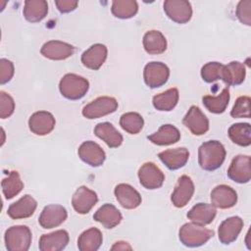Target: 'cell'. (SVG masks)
Returning a JSON list of instances; mask_svg holds the SVG:
<instances>
[{"instance_id": "cell-38", "label": "cell", "mask_w": 251, "mask_h": 251, "mask_svg": "<svg viewBox=\"0 0 251 251\" xmlns=\"http://www.w3.org/2000/svg\"><path fill=\"white\" fill-rule=\"evenodd\" d=\"M224 65L219 62H209L201 69V77L207 83H212L222 77Z\"/></svg>"}, {"instance_id": "cell-9", "label": "cell", "mask_w": 251, "mask_h": 251, "mask_svg": "<svg viewBox=\"0 0 251 251\" xmlns=\"http://www.w3.org/2000/svg\"><path fill=\"white\" fill-rule=\"evenodd\" d=\"M251 159L248 155L235 156L227 170V176L237 183H247L251 178Z\"/></svg>"}, {"instance_id": "cell-39", "label": "cell", "mask_w": 251, "mask_h": 251, "mask_svg": "<svg viewBox=\"0 0 251 251\" xmlns=\"http://www.w3.org/2000/svg\"><path fill=\"white\" fill-rule=\"evenodd\" d=\"M250 97L249 96H239L230 111V116L234 119L250 118Z\"/></svg>"}, {"instance_id": "cell-34", "label": "cell", "mask_w": 251, "mask_h": 251, "mask_svg": "<svg viewBox=\"0 0 251 251\" xmlns=\"http://www.w3.org/2000/svg\"><path fill=\"white\" fill-rule=\"evenodd\" d=\"M179 93L177 88H170L165 92L157 94L153 97L152 103L158 111H172L178 102Z\"/></svg>"}, {"instance_id": "cell-20", "label": "cell", "mask_w": 251, "mask_h": 251, "mask_svg": "<svg viewBox=\"0 0 251 251\" xmlns=\"http://www.w3.org/2000/svg\"><path fill=\"white\" fill-rule=\"evenodd\" d=\"M117 201L120 205L128 210L137 208L141 204V195L139 192L127 183H120L114 190Z\"/></svg>"}, {"instance_id": "cell-10", "label": "cell", "mask_w": 251, "mask_h": 251, "mask_svg": "<svg viewBox=\"0 0 251 251\" xmlns=\"http://www.w3.org/2000/svg\"><path fill=\"white\" fill-rule=\"evenodd\" d=\"M68 217V212L65 207L58 204H50L43 208L38 223L43 228H53L61 226Z\"/></svg>"}, {"instance_id": "cell-23", "label": "cell", "mask_w": 251, "mask_h": 251, "mask_svg": "<svg viewBox=\"0 0 251 251\" xmlns=\"http://www.w3.org/2000/svg\"><path fill=\"white\" fill-rule=\"evenodd\" d=\"M158 157L169 170L176 171L185 166L189 159V152L184 147H178L162 151Z\"/></svg>"}, {"instance_id": "cell-8", "label": "cell", "mask_w": 251, "mask_h": 251, "mask_svg": "<svg viewBox=\"0 0 251 251\" xmlns=\"http://www.w3.org/2000/svg\"><path fill=\"white\" fill-rule=\"evenodd\" d=\"M138 178L144 188L153 190L163 185L165 175L154 163L146 162L138 170Z\"/></svg>"}, {"instance_id": "cell-14", "label": "cell", "mask_w": 251, "mask_h": 251, "mask_svg": "<svg viewBox=\"0 0 251 251\" xmlns=\"http://www.w3.org/2000/svg\"><path fill=\"white\" fill-rule=\"evenodd\" d=\"M75 51V48L72 44L60 40L47 41L42 45L40 49V53L43 57L54 61L68 59L74 55Z\"/></svg>"}, {"instance_id": "cell-35", "label": "cell", "mask_w": 251, "mask_h": 251, "mask_svg": "<svg viewBox=\"0 0 251 251\" xmlns=\"http://www.w3.org/2000/svg\"><path fill=\"white\" fill-rule=\"evenodd\" d=\"M138 11L137 2L134 0H115L112 2L111 12L118 19H130Z\"/></svg>"}, {"instance_id": "cell-43", "label": "cell", "mask_w": 251, "mask_h": 251, "mask_svg": "<svg viewBox=\"0 0 251 251\" xmlns=\"http://www.w3.org/2000/svg\"><path fill=\"white\" fill-rule=\"evenodd\" d=\"M57 9L61 13H70L76 9L78 2L73 0H57L55 1Z\"/></svg>"}, {"instance_id": "cell-17", "label": "cell", "mask_w": 251, "mask_h": 251, "mask_svg": "<svg viewBox=\"0 0 251 251\" xmlns=\"http://www.w3.org/2000/svg\"><path fill=\"white\" fill-rule=\"evenodd\" d=\"M243 227V220L240 217L233 216L226 219L219 226L218 237L221 243L230 244L236 240Z\"/></svg>"}, {"instance_id": "cell-15", "label": "cell", "mask_w": 251, "mask_h": 251, "mask_svg": "<svg viewBox=\"0 0 251 251\" xmlns=\"http://www.w3.org/2000/svg\"><path fill=\"white\" fill-rule=\"evenodd\" d=\"M77 154L84 163L94 168L103 165L106 159V154L101 146L91 140L82 142L78 147Z\"/></svg>"}, {"instance_id": "cell-5", "label": "cell", "mask_w": 251, "mask_h": 251, "mask_svg": "<svg viewBox=\"0 0 251 251\" xmlns=\"http://www.w3.org/2000/svg\"><path fill=\"white\" fill-rule=\"evenodd\" d=\"M118 109V101L114 97L101 96L82 108V116L89 120L98 119L114 113Z\"/></svg>"}, {"instance_id": "cell-36", "label": "cell", "mask_w": 251, "mask_h": 251, "mask_svg": "<svg viewBox=\"0 0 251 251\" xmlns=\"http://www.w3.org/2000/svg\"><path fill=\"white\" fill-rule=\"evenodd\" d=\"M2 191L6 199H12L17 196L24 188V182L17 171H12L9 176L3 178L1 182Z\"/></svg>"}, {"instance_id": "cell-16", "label": "cell", "mask_w": 251, "mask_h": 251, "mask_svg": "<svg viewBox=\"0 0 251 251\" xmlns=\"http://www.w3.org/2000/svg\"><path fill=\"white\" fill-rule=\"evenodd\" d=\"M55 118L47 111H38L33 113L28 119L29 130L36 135L49 134L55 127Z\"/></svg>"}, {"instance_id": "cell-32", "label": "cell", "mask_w": 251, "mask_h": 251, "mask_svg": "<svg viewBox=\"0 0 251 251\" xmlns=\"http://www.w3.org/2000/svg\"><path fill=\"white\" fill-rule=\"evenodd\" d=\"M229 101L228 86L225 87L217 96L206 95L202 97V103L205 108L213 114H222L226 111Z\"/></svg>"}, {"instance_id": "cell-11", "label": "cell", "mask_w": 251, "mask_h": 251, "mask_svg": "<svg viewBox=\"0 0 251 251\" xmlns=\"http://www.w3.org/2000/svg\"><path fill=\"white\" fill-rule=\"evenodd\" d=\"M182 124L194 135H203L209 129V120L199 107L193 105L182 120Z\"/></svg>"}, {"instance_id": "cell-19", "label": "cell", "mask_w": 251, "mask_h": 251, "mask_svg": "<svg viewBox=\"0 0 251 251\" xmlns=\"http://www.w3.org/2000/svg\"><path fill=\"white\" fill-rule=\"evenodd\" d=\"M108 55V49L104 44L95 43L85 50L81 55V63L87 69L99 70L105 63Z\"/></svg>"}, {"instance_id": "cell-2", "label": "cell", "mask_w": 251, "mask_h": 251, "mask_svg": "<svg viewBox=\"0 0 251 251\" xmlns=\"http://www.w3.org/2000/svg\"><path fill=\"white\" fill-rule=\"evenodd\" d=\"M214 236V230L195 223H187L180 226L178 238L187 247H199L204 245Z\"/></svg>"}, {"instance_id": "cell-29", "label": "cell", "mask_w": 251, "mask_h": 251, "mask_svg": "<svg viewBox=\"0 0 251 251\" xmlns=\"http://www.w3.org/2000/svg\"><path fill=\"white\" fill-rule=\"evenodd\" d=\"M48 13V3L45 0H25L23 10L25 19L29 23L42 21Z\"/></svg>"}, {"instance_id": "cell-22", "label": "cell", "mask_w": 251, "mask_h": 251, "mask_svg": "<svg viewBox=\"0 0 251 251\" xmlns=\"http://www.w3.org/2000/svg\"><path fill=\"white\" fill-rule=\"evenodd\" d=\"M70 240L67 230L59 229L47 234L41 235L39 238L38 248L41 251H61L65 249Z\"/></svg>"}, {"instance_id": "cell-31", "label": "cell", "mask_w": 251, "mask_h": 251, "mask_svg": "<svg viewBox=\"0 0 251 251\" xmlns=\"http://www.w3.org/2000/svg\"><path fill=\"white\" fill-rule=\"evenodd\" d=\"M143 47L148 54H162L167 49L166 37L159 30H149L143 36Z\"/></svg>"}, {"instance_id": "cell-24", "label": "cell", "mask_w": 251, "mask_h": 251, "mask_svg": "<svg viewBox=\"0 0 251 251\" xmlns=\"http://www.w3.org/2000/svg\"><path fill=\"white\" fill-rule=\"evenodd\" d=\"M93 219L105 228H113L122 222V214L113 204L102 205L93 215Z\"/></svg>"}, {"instance_id": "cell-27", "label": "cell", "mask_w": 251, "mask_h": 251, "mask_svg": "<svg viewBox=\"0 0 251 251\" xmlns=\"http://www.w3.org/2000/svg\"><path fill=\"white\" fill-rule=\"evenodd\" d=\"M246 75V69L244 64L238 61H232L227 65H224L221 79L227 85L236 86L241 84Z\"/></svg>"}, {"instance_id": "cell-30", "label": "cell", "mask_w": 251, "mask_h": 251, "mask_svg": "<svg viewBox=\"0 0 251 251\" xmlns=\"http://www.w3.org/2000/svg\"><path fill=\"white\" fill-rule=\"evenodd\" d=\"M103 236L100 229L90 227L77 238V248L80 251H96L102 245Z\"/></svg>"}, {"instance_id": "cell-37", "label": "cell", "mask_w": 251, "mask_h": 251, "mask_svg": "<svg viewBox=\"0 0 251 251\" xmlns=\"http://www.w3.org/2000/svg\"><path fill=\"white\" fill-rule=\"evenodd\" d=\"M120 126L127 133L137 134L143 128L144 120L138 113L128 112L121 116Z\"/></svg>"}, {"instance_id": "cell-44", "label": "cell", "mask_w": 251, "mask_h": 251, "mask_svg": "<svg viewBox=\"0 0 251 251\" xmlns=\"http://www.w3.org/2000/svg\"><path fill=\"white\" fill-rule=\"evenodd\" d=\"M131 250V246L126 241H117L112 247L111 250Z\"/></svg>"}, {"instance_id": "cell-4", "label": "cell", "mask_w": 251, "mask_h": 251, "mask_svg": "<svg viewBox=\"0 0 251 251\" xmlns=\"http://www.w3.org/2000/svg\"><path fill=\"white\" fill-rule=\"evenodd\" d=\"M4 240L9 251H27L31 244V230L26 226H13L5 231Z\"/></svg>"}, {"instance_id": "cell-41", "label": "cell", "mask_w": 251, "mask_h": 251, "mask_svg": "<svg viewBox=\"0 0 251 251\" xmlns=\"http://www.w3.org/2000/svg\"><path fill=\"white\" fill-rule=\"evenodd\" d=\"M236 17L239 22L246 25H251V1H239L236 7Z\"/></svg>"}, {"instance_id": "cell-7", "label": "cell", "mask_w": 251, "mask_h": 251, "mask_svg": "<svg viewBox=\"0 0 251 251\" xmlns=\"http://www.w3.org/2000/svg\"><path fill=\"white\" fill-rule=\"evenodd\" d=\"M164 12L170 20L176 24H186L192 17L191 4L186 0H166Z\"/></svg>"}, {"instance_id": "cell-6", "label": "cell", "mask_w": 251, "mask_h": 251, "mask_svg": "<svg viewBox=\"0 0 251 251\" xmlns=\"http://www.w3.org/2000/svg\"><path fill=\"white\" fill-rule=\"evenodd\" d=\"M170 76V69L162 62H150L146 64L143 71L145 84L150 88L164 85Z\"/></svg>"}, {"instance_id": "cell-18", "label": "cell", "mask_w": 251, "mask_h": 251, "mask_svg": "<svg viewBox=\"0 0 251 251\" xmlns=\"http://www.w3.org/2000/svg\"><path fill=\"white\" fill-rule=\"evenodd\" d=\"M237 202L236 191L226 184L217 185L211 192V204L216 208L229 209Z\"/></svg>"}, {"instance_id": "cell-1", "label": "cell", "mask_w": 251, "mask_h": 251, "mask_svg": "<svg viewBox=\"0 0 251 251\" xmlns=\"http://www.w3.org/2000/svg\"><path fill=\"white\" fill-rule=\"evenodd\" d=\"M226 154V149L220 141L209 140L198 148V163L204 171L212 172L223 165Z\"/></svg>"}, {"instance_id": "cell-28", "label": "cell", "mask_w": 251, "mask_h": 251, "mask_svg": "<svg viewBox=\"0 0 251 251\" xmlns=\"http://www.w3.org/2000/svg\"><path fill=\"white\" fill-rule=\"evenodd\" d=\"M148 140L156 145H170L176 143L180 139L179 130L173 125H163L158 131L147 136Z\"/></svg>"}, {"instance_id": "cell-25", "label": "cell", "mask_w": 251, "mask_h": 251, "mask_svg": "<svg viewBox=\"0 0 251 251\" xmlns=\"http://www.w3.org/2000/svg\"><path fill=\"white\" fill-rule=\"evenodd\" d=\"M217 215L216 207L208 203H198L194 205L187 213V218L192 223L200 226L211 224Z\"/></svg>"}, {"instance_id": "cell-3", "label": "cell", "mask_w": 251, "mask_h": 251, "mask_svg": "<svg viewBox=\"0 0 251 251\" xmlns=\"http://www.w3.org/2000/svg\"><path fill=\"white\" fill-rule=\"evenodd\" d=\"M88 89V80L75 74L65 75L59 82V90L62 96L69 100L81 99Z\"/></svg>"}, {"instance_id": "cell-42", "label": "cell", "mask_w": 251, "mask_h": 251, "mask_svg": "<svg viewBox=\"0 0 251 251\" xmlns=\"http://www.w3.org/2000/svg\"><path fill=\"white\" fill-rule=\"evenodd\" d=\"M14 73V64L10 60L2 58L0 60V83L5 84L9 82L12 79Z\"/></svg>"}, {"instance_id": "cell-26", "label": "cell", "mask_w": 251, "mask_h": 251, "mask_svg": "<svg viewBox=\"0 0 251 251\" xmlns=\"http://www.w3.org/2000/svg\"><path fill=\"white\" fill-rule=\"evenodd\" d=\"M94 134L102 139L110 148H117L123 143V135L108 122L97 124L94 128Z\"/></svg>"}, {"instance_id": "cell-13", "label": "cell", "mask_w": 251, "mask_h": 251, "mask_svg": "<svg viewBox=\"0 0 251 251\" xmlns=\"http://www.w3.org/2000/svg\"><path fill=\"white\" fill-rule=\"evenodd\" d=\"M98 196L95 191L87 186H79L72 197V205L75 211L80 215L87 214L97 203Z\"/></svg>"}, {"instance_id": "cell-21", "label": "cell", "mask_w": 251, "mask_h": 251, "mask_svg": "<svg viewBox=\"0 0 251 251\" xmlns=\"http://www.w3.org/2000/svg\"><path fill=\"white\" fill-rule=\"evenodd\" d=\"M37 207L36 200L29 194L21 197L17 202L11 204L7 210L8 216L13 220L29 218L33 215Z\"/></svg>"}, {"instance_id": "cell-40", "label": "cell", "mask_w": 251, "mask_h": 251, "mask_svg": "<svg viewBox=\"0 0 251 251\" xmlns=\"http://www.w3.org/2000/svg\"><path fill=\"white\" fill-rule=\"evenodd\" d=\"M15 101L13 97L5 91H0V118L7 119L13 115Z\"/></svg>"}, {"instance_id": "cell-33", "label": "cell", "mask_w": 251, "mask_h": 251, "mask_svg": "<svg viewBox=\"0 0 251 251\" xmlns=\"http://www.w3.org/2000/svg\"><path fill=\"white\" fill-rule=\"evenodd\" d=\"M230 140L239 146H249L251 144V126L248 123H237L229 126L227 130Z\"/></svg>"}, {"instance_id": "cell-12", "label": "cell", "mask_w": 251, "mask_h": 251, "mask_svg": "<svg viewBox=\"0 0 251 251\" xmlns=\"http://www.w3.org/2000/svg\"><path fill=\"white\" fill-rule=\"evenodd\" d=\"M194 193V183L190 176H181L172 193L171 200L175 207L183 208L188 204Z\"/></svg>"}]
</instances>
